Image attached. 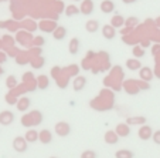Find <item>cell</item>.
<instances>
[{"mask_svg":"<svg viewBox=\"0 0 160 158\" xmlns=\"http://www.w3.org/2000/svg\"><path fill=\"white\" fill-rule=\"evenodd\" d=\"M14 121V114L12 111H3L0 112V124L9 125Z\"/></svg>","mask_w":160,"mask_h":158,"instance_id":"obj_2","label":"cell"},{"mask_svg":"<svg viewBox=\"0 0 160 158\" xmlns=\"http://www.w3.org/2000/svg\"><path fill=\"white\" fill-rule=\"evenodd\" d=\"M123 23H125V19L122 17V16H113V17H112V20H111V25L113 26L115 29L123 26Z\"/></svg>","mask_w":160,"mask_h":158,"instance_id":"obj_16","label":"cell"},{"mask_svg":"<svg viewBox=\"0 0 160 158\" xmlns=\"http://www.w3.org/2000/svg\"><path fill=\"white\" fill-rule=\"evenodd\" d=\"M55 131H57L58 135L65 137V135H68V134H70L71 127H70V124H67V123H60V124L55 125Z\"/></svg>","mask_w":160,"mask_h":158,"instance_id":"obj_3","label":"cell"},{"mask_svg":"<svg viewBox=\"0 0 160 158\" xmlns=\"http://www.w3.org/2000/svg\"><path fill=\"white\" fill-rule=\"evenodd\" d=\"M133 54L138 56V57H142V56H145V52H143V50H140V49H135V50H133Z\"/></svg>","mask_w":160,"mask_h":158,"instance_id":"obj_23","label":"cell"},{"mask_svg":"<svg viewBox=\"0 0 160 158\" xmlns=\"http://www.w3.org/2000/svg\"><path fill=\"white\" fill-rule=\"evenodd\" d=\"M38 140L41 141L42 144H50V143L52 141V134H51V131H50V130H42V131H40Z\"/></svg>","mask_w":160,"mask_h":158,"instance_id":"obj_5","label":"cell"},{"mask_svg":"<svg viewBox=\"0 0 160 158\" xmlns=\"http://www.w3.org/2000/svg\"><path fill=\"white\" fill-rule=\"evenodd\" d=\"M40 137V133H37L36 130H28L27 133H26V140L28 141V143H36L37 140H38Z\"/></svg>","mask_w":160,"mask_h":158,"instance_id":"obj_12","label":"cell"},{"mask_svg":"<svg viewBox=\"0 0 160 158\" xmlns=\"http://www.w3.org/2000/svg\"><path fill=\"white\" fill-rule=\"evenodd\" d=\"M126 67L129 68V70H140L142 68V63H140L139 60H128L126 61Z\"/></svg>","mask_w":160,"mask_h":158,"instance_id":"obj_13","label":"cell"},{"mask_svg":"<svg viewBox=\"0 0 160 158\" xmlns=\"http://www.w3.org/2000/svg\"><path fill=\"white\" fill-rule=\"evenodd\" d=\"M30 98L28 97H24L23 100H20V103H18V106H17V108L20 110V111H27L28 108H30Z\"/></svg>","mask_w":160,"mask_h":158,"instance_id":"obj_15","label":"cell"},{"mask_svg":"<svg viewBox=\"0 0 160 158\" xmlns=\"http://www.w3.org/2000/svg\"><path fill=\"white\" fill-rule=\"evenodd\" d=\"M52 36H54V39L58 40V41L64 40V39H65V36H67L65 27H57V29L54 30V33H52Z\"/></svg>","mask_w":160,"mask_h":158,"instance_id":"obj_11","label":"cell"},{"mask_svg":"<svg viewBox=\"0 0 160 158\" xmlns=\"http://www.w3.org/2000/svg\"><path fill=\"white\" fill-rule=\"evenodd\" d=\"M75 84H77L75 85V90H77V91H78V90H82V88L85 87V79H84V77H79V79L75 81Z\"/></svg>","mask_w":160,"mask_h":158,"instance_id":"obj_19","label":"cell"},{"mask_svg":"<svg viewBox=\"0 0 160 158\" xmlns=\"http://www.w3.org/2000/svg\"><path fill=\"white\" fill-rule=\"evenodd\" d=\"M13 148L17 152H26L28 148V141L26 140V137H16L13 141Z\"/></svg>","mask_w":160,"mask_h":158,"instance_id":"obj_1","label":"cell"},{"mask_svg":"<svg viewBox=\"0 0 160 158\" xmlns=\"http://www.w3.org/2000/svg\"><path fill=\"white\" fill-rule=\"evenodd\" d=\"M81 158H97V152H95V151H91V150H87V151L82 152Z\"/></svg>","mask_w":160,"mask_h":158,"instance_id":"obj_20","label":"cell"},{"mask_svg":"<svg viewBox=\"0 0 160 158\" xmlns=\"http://www.w3.org/2000/svg\"><path fill=\"white\" fill-rule=\"evenodd\" d=\"M153 141H154V144L160 145V130L156 131V133H153Z\"/></svg>","mask_w":160,"mask_h":158,"instance_id":"obj_22","label":"cell"},{"mask_svg":"<svg viewBox=\"0 0 160 158\" xmlns=\"http://www.w3.org/2000/svg\"><path fill=\"white\" fill-rule=\"evenodd\" d=\"M101 10L103 13H106V14H109V13H112L115 10V3L112 0H103L102 4H101Z\"/></svg>","mask_w":160,"mask_h":158,"instance_id":"obj_6","label":"cell"},{"mask_svg":"<svg viewBox=\"0 0 160 158\" xmlns=\"http://www.w3.org/2000/svg\"><path fill=\"white\" fill-rule=\"evenodd\" d=\"M7 83H9V84H7L9 87H13V85H14V77H10L9 81H7Z\"/></svg>","mask_w":160,"mask_h":158,"instance_id":"obj_25","label":"cell"},{"mask_svg":"<svg viewBox=\"0 0 160 158\" xmlns=\"http://www.w3.org/2000/svg\"><path fill=\"white\" fill-rule=\"evenodd\" d=\"M115 157L116 158H133L135 154L130 150H119V151L115 152Z\"/></svg>","mask_w":160,"mask_h":158,"instance_id":"obj_14","label":"cell"},{"mask_svg":"<svg viewBox=\"0 0 160 158\" xmlns=\"http://www.w3.org/2000/svg\"><path fill=\"white\" fill-rule=\"evenodd\" d=\"M102 34H103V37H105L106 40H112L113 37H115V27L112 25H105L102 27Z\"/></svg>","mask_w":160,"mask_h":158,"instance_id":"obj_4","label":"cell"},{"mask_svg":"<svg viewBox=\"0 0 160 158\" xmlns=\"http://www.w3.org/2000/svg\"><path fill=\"white\" fill-rule=\"evenodd\" d=\"M79 47H81V43H79V40L77 39V37H74V39L70 41V46H68V50H70V53H71L72 56H75L77 53H78Z\"/></svg>","mask_w":160,"mask_h":158,"instance_id":"obj_8","label":"cell"},{"mask_svg":"<svg viewBox=\"0 0 160 158\" xmlns=\"http://www.w3.org/2000/svg\"><path fill=\"white\" fill-rule=\"evenodd\" d=\"M92 12H94V3H92L91 0H85L81 7V13H84V14H91Z\"/></svg>","mask_w":160,"mask_h":158,"instance_id":"obj_10","label":"cell"},{"mask_svg":"<svg viewBox=\"0 0 160 158\" xmlns=\"http://www.w3.org/2000/svg\"><path fill=\"white\" fill-rule=\"evenodd\" d=\"M132 2H135V0H123V3H132Z\"/></svg>","mask_w":160,"mask_h":158,"instance_id":"obj_26","label":"cell"},{"mask_svg":"<svg viewBox=\"0 0 160 158\" xmlns=\"http://www.w3.org/2000/svg\"><path fill=\"white\" fill-rule=\"evenodd\" d=\"M142 76H148V79L149 80H150L152 79V74H150V70H149V68H143V70H142Z\"/></svg>","mask_w":160,"mask_h":158,"instance_id":"obj_24","label":"cell"},{"mask_svg":"<svg viewBox=\"0 0 160 158\" xmlns=\"http://www.w3.org/2000/svg\"><path fill=\"white\" fill-rule=\"evenodd\" d=\"M139 137L142 138V140H149L150 137H153V131H152V128L149 127V125H145V127H142L139 130Z\"/></svg>","mask_w":160,"mask_h":158,"instance_id":"obj_7","label":"cell"},{"mask_svg":"<svg viewBox=\"0 0 160 158\" xmlns=\"http://www.w3.org/2000/svg\"><path fill=\"white\" fill-rule=\"evenodd\" d=\"M116 134L121 135V137H128L130 134V127L128 124H119L116 127Z\"/></svg>","mask_w":160,"mask_h":158,"instance_id":"obj_9","label":"cell"},{"mask_svg":"<svg viewBox=\"0 0 160 158\" xmlns=\"http://www.w3.org/2000/svg\"><path fill=\"white\" fill-rule=\"evenodd\" d=\"M118 134L116 133H112V131H109L108 134H106V143L108 144H116L118 143Z\"/></svg>","mask_w":160,"mask_h":158,"instance_id":"obj_18","label":"cell"},{"mask_svg":"<svg viewBox=\"0 0 160 158\" xmlns=\"http://www.w3.org/2000/svg\"><path fill=\"white\" fill-rule=\"evenodd\" d=\"M79 12H81V10L77 9L75 6H70V7H68V10H67V14L72 16V14H77V13H79Z\"/></svg>","mask_w":160,"mask_h":158,"instance_id":"obj_21","label":"cell"},{"mask_svg":"<svg viewBox=\"0 0 160 158\" xmlns=\"http://www.w3.org/2000/svg\"><path fill=\"white\" fill-rule=\"evenodd\" d=\"M98 27H99V23H98L97 20H91L87 23V30L89 31V33H95V31H98Z\"/></svg>","mask_w":160,"mask_h":158,"instance_id":"obj_17","label":"cell"}]
</instances>
